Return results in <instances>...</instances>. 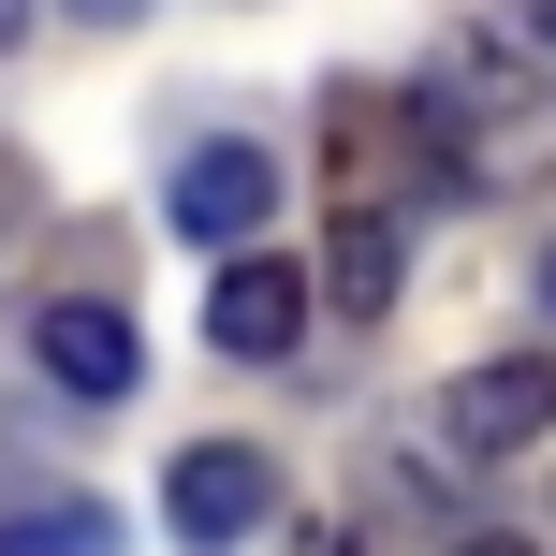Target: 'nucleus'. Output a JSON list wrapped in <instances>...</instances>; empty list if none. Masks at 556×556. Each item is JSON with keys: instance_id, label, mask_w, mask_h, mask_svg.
<instances>
[{"instance_id": "f257e3e1", "label": "nucleus", "mask_w": 556, "mask_h": 556, "mask_svg": "<svg viewBox=\"0 0 556 556\" xmlns=\"http://www.w3.org/2000/svg\"><path fill=\"white\" fill-rule=\"evenodd\" d=\"M440 440L469 454V469L542 454V440H556V352H498V366H469V381L440 395Z\"/></svg>"}, {"instance_id": "6e6552de", "label": "nucleus", "mask_w": 556, "mask_h": 556, "mask_svg": "<svg viewBox=\"0 0 556 556\" xmlns=\"http://www.w3.org/2000/svg\"><path fill=\"white\" fill-rule=\"evenodd\" d=\"M74 15H88V29H117V15H147V0H74Z\"/></svg>"}, {"instance_id": "20e7f679", "label": "nucleus", "mask_w": 556, "mask_h": 556, "mask_svg": "<svg viewBox=\"0 0 556 556\" xmlns=\"http://www.w3.org/2000/svg\"><path fill=\"white\" fill-rule=\"evenodd\" d=\"M205 337H220L235 366H278V352L307 337V278H293V264H264V250H235V264H220V293H205Z\"/></svg>"}, {"instance_id": "39448f33", "label": "nucleus", "mask_w": 556, "mask_h": 556, "mask_svg": "<svg viewBox=\"0 0 556 556\" xmlns=\"http://www.w3.org/2000/svg\"><path fill=\"white\" fill-rule=\"evenodd\" d=\"M29 352H45V381H59V395H132V381H147L132 323H117L103 293H59L45 323H29Z\"/></svg>"}, {"instance_id": "1a4fd4ad", "label": "nucleus", "mask_w": 556, "mask_h": 556, "mask_svg": "<svg viewBox=\"0 0 556 556\" xmlns=\"http://www.w3.org/2000/svg\"><path fill=\"white\" fill-rule=\"evenodd\" d=\"M542 293H556V250H542Z\"/></svg>"}, {"instance_id": "f03ea898", "label": "nucleus", "mask_w": 556, "mask_h": 556, "mask_svg": "<svg viewBox=\"0 0 556 556\" xmlns=\"http://www.w3.org/2000/svg\"><path fill=\"white\" fill-rule=\"evenodd\" d=\"M162 513H176V542H250L264 513H278V469H264L250 440H191L176 483H162Z\"/></svg>"}, {"instance_id": "7ed1b4c3", "label": "nucleus", "mask_w": 556, "mask_h": 556, "mask_svg": "<svg viewBox=\"0 0 556 556\" xmlns=\"http://www.w3.org/2000/svg\"><path fill=\"white\" fill-rule=\"evenodd\" d=\"M264 205H278L264 147H191V162H176V235H191V250H250Z\"/></svg>"}, {"instance_id": "423d86ee", "label": "nucleus", "mask_w": 556, "mask_h": 556, "mask_svg": "<svg viewBox=\"0 0 556 556\" xmlns=\"http://www.w3.org/2000/svg\"><path fill=\"white\" fill-rule=\"evenodd\" d=\"M395 293V205H352L337 220V307H381Z\"/></svg>"}, {"instance_id": "0eeeda50", "label": "nucleus", "mask_w": 556, "mask_h": 556, "mask_svg": "<svg viewBox=\"0 0 556 556\" xmlns=\"http://www.w3.org/2000/svg\"><path fill=\"white\" fill-rule=\"evenodd\" d=\"M103 542H117V528H103L88 498H74V513H15V528H0V556H103Z\"/></svg>"}]
</instances>
